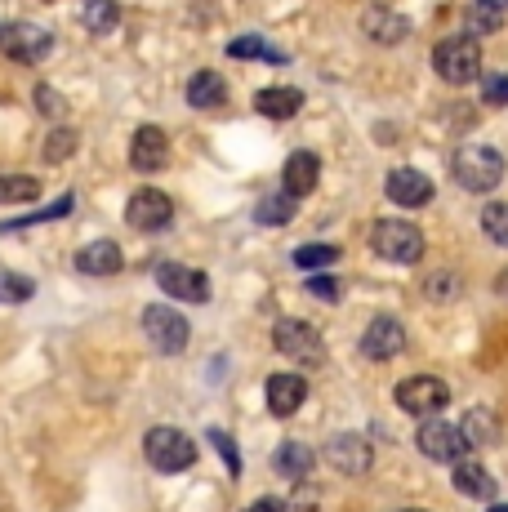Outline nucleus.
I'll return each instance as SVG.
<instances>
[{
    "label": "nucleus",
    "instance_id": "obj_1",
    "mask_svg": "<svg viewBox=\"0 0 508 512\" xmlns=\"http://www.w3.org/2000/svg\"><path fill=\"white\" fill-rule=\"evenodd\" d=\"M451 174L464 192H491L504 179V156L486 143H464L451 161Z\"/></svg>",
    "mask_w": 508,
    "mask_h": 512
},
{
    "label": "nucleus",
    "instance_id": "obj_2",
    "mask_svg": "<svg viewBox=\"0 0 508 512\" xmlns=\"http://www.w3.org/2000/svg\"><path fill=\"white\" fill-rule=\"evenodd\" d=\"M370 250L388 263H419L424 259V232L406 219H379L370 228Z\"/></svg>",
    "mask_w": 508,
    "mask_h": 512
},
{
    "label": "nucleus",
    "instance_id": "obj_3",
    "mask_svg": "<svg viewBox=\"0 0 508 512\" xmlns=\"http://www.w3.org/2000/svg\"><path fill=\"white\" fill-rule=\"evenodd\" d=\"M143 455L156 472H188L197 464V441L179 428H152L143 437Z\"/></svg>",
    "mask_w": 508,
    "mask_h": 512
},
{
    "label": "nucleus",
    "instance_id": "obj_4",
    "mask_svg": "<svg viewBox=\"0 0 508 512\" xmlns=\"http://www.w3.org/2000/svg\"><path fill=\"white\" fill-rule=\"evenodd\" d=\"M433 67L446 85H468L482 76V49H477L473 36H446L433 49Z\"/></svg>",
    "mask_w": 508,
    "mask_h": 512
},
{
    "label": "nucleus",
    "instance_id": "obj_5",
    "mask_svg": "<svg viewBox=\"0 0 508 512\" xmlns=\"http://www.w3.org/2000/svg\"><path fill=\"white\" fill-rule=\"evenodd\" d=\"M143 334H148V343L156 352H165V357H179L183 348H188V321H183V312L165 308V303H152V308H143Z\"/></svg>",
    "mask_w": 508,
    "mask_h": 512
},
{
    "label": "nucleus",
    "instance_id": "obj_6",
    "mask_svg": "<svg viewBox=\"0 0 508 512\" xmlns=\"http://www.w3.org/2000/svg\"><path fill=\"white\" fill-rule=\"evenodd\" d=\"M446 401H451V388H446L437 374H410V379L397 383V406L406 410V415H437V410H446Z\"/></svg>",
    "mask_w": 508,
    "mask_h": 512
},
{
    "label": "nucleus",
    "instance_id": "obj_7",
    "mask_svg": "<svg viewBox=\"0 0 508 512\" xmlns=\"http://www.w3.org/2000/svg\"><path fill=\"white\" fill-rule=\"evenodd\" d=\"M415 441H419V455H428L433 464H459L468 455V432L442 419H428Z\"/></svg>",
    "mask_w": 508,
    "mask_h": 512
},
{
    "label": "nucleus",
    "instance_id": "obj_8",
    "mask_svg": "<svg viewBox=\"0 0 508 512\" xmlns=\"http://www.w3.org/2000/svg\"><path fill=\"white\" fill-rule=\"evenodd\" d=\"M0 49H5L14 63H41V58L54 49V36H50V27L9 23V27H0Z\"/></svg>",
    "mask_w": 508,
    "mask_h": 512
},
{
    "label": "nucleus",
    "instance_id": "obj_9",
    "mask_svg": "<svg viewBox=\"0 0 508 512\" xmlns=\"http://www.w3.org/2000/svg\"><path fill=\"white\" fill-rule=\"evenodd\" d=\"M272 348L295 361H321V330L308 326V321L281 317L277 326H272Z\"/></svg>",
    "mask_w": 508,
    "mask_h": 512
},
{
    "label": "nucleus",
    "instance_id": "obj_10",
    "mask_svg": "<svg viewBox=\"0 0 508 512\" xmlns=\"http://www.w3.org/2000/svg\"><path fill=\"white\" fill-rule=\"evenodd\" d=\"M125 219L139 232H161V228H170V219H174V201L165 192H156V187H143V192L130 196Z\"/></svg>",
    "mask_w": 508,
    "mask_h": 512
},
{
    "label": "nucleus",
    "instance_id": "obj_11",
    "mask_svg": "<svg viewBox=\"0 0 508 512\" xmlns=\"http://www.w3.org/2000/svg\"><path fill=\"white\" fill-rule=\"evenodd\" d=\"M156 285H161L170 299H188V303L210 299V277L197 268H183V263H161V268H156Z\"/></svg>",
    "mask_w": 508,
    "mask_h": 512
},
{
    "label": "nucleus",
    "instance_id": "obj_12",
    "mask_svg": "<svg viewBox=\"0 0 508 512\" xmlns=\"http://www.w3.org/2000/svg\"><path fill=\"white\" fill-rule=\"evenodd\" d=\"M165 161H170V139H165L161 125H139L130 139V165L139 174H156L165 170Z\"/></svg>",
    "mask_w": 508,
    "mask_h": 512
},
{
    "label": "nucleus",
    "instance_id": "obj_13",
    "mask_svg": "<svg viewBox=\"0 0 508 512\" xmlns=\"http://www.w3.org/2000/svg\"><path fill=\"white\" fill-rule=\"evenodd\" d=\"M388 201L402 205V210H419V205L433 201V179L410 170V165H397V170L388 174Z\"/></svg>",
    "mask_w": 508,
    "mask_h": 512
},
{
    "label": "nucleus",
    "instance_id": "obj_14",
    "mask_svg": "<svg viewBox=\"0 0 508 512\" xmlns=\"http://www.w3.org/2000/svg\"><path fill=\"white\" fill-rule=\"evenodd\" d=\"M402 348H406V330H402V321H393V317H375L366 326V334H361V352H366L370 361H393Z\"/></svg>",
    "mask_w": 508,
    "mask_h": 512
},
{
    "label": "nucleus",
    "instance_id": "obj_15",
    "mask_svg": "<svg viewBox=\"0 0 508 512\" xmlns=\"http://www.w3.org/2000/svg\"><path fill=\"white\" fill-rule=\"evenodd\" d=\"M326 459L339 472H348V477H361V472L370 468V446L357 437V432H335V437L326 441Z\"/></svg>",
    "mask_w": 508,
    "mask_h": 512
},
{
    "label": "nucleus",
    "instance_id": "obj_16",
    "mask_svg": "<svg viewBox=\"0 0 508 512\" xmlns=\"http://www.w3.org/2000/svg\"><path fill=\"white\" fill-rule=\"evenodd\" d=\"M308 401V383L299 374H272L268 379V410L277 419H290Z\"/></svg>",
    "mask_w": 508,
    "mask_h": 512
},
{
    "label": "nucleus",
    "instance_id": "obj_17",
    "mask_svg": "<svg viewBox=\"0 0 508 512\" xmlns=\"http://www.w3.org/2000/svg\"><path fill=\"white\" fill-rule=\"evenodd\" d=\"M361 32L370 36L375 45H397V41H406V32H410V23L397 9H384V5H370L366 14H361Z\"/></svg>",
    "mask_w": 508,
    "mask_h": 512
},
{
    "label": "nucleus",
    "instance_id": "obj_18",
    "mask_svg": "<svg viewBox=\"0 0 508 512\" xmlns=\"http://www.w3.org/2000/svg\"><path fill=\"white\" fill-rule=\"evenodd\" d=\"M121 250H116V241H90L81 254H76V272H85V277H116L121 272Z\"/></svg>",
    "mask_w": 508,
    "mask_h": 512
},
{
    "label": "nucleus",
    "instance_id": "obj_19",
    "mask_svg": "<svg viewBox=\"0 0 508 512\" xmlns=\"http://www.w3.org/2000/svg\"><path fill=\"white\" fill-rule=\"evenodd\" d=\"M321 179V161L312 152H295L286 161V170H281V187H286L290 196H308L312 187Z\"/></svg>",
    "mask_w": 508,
    "mask_h": 512
},
{
    "label": "nucleus",
    "instance_id": "obj_20",
    "mask_svg": "<svg viewBox=\"0 0 508 512\" xmlns=\"http://www.w3.org/2000/svg\"><path fill=\"white\" fill-rule=\"evenodd\" d=\"M188 103L197 107V112H214V107L228 103V81H223L219 72H197L188 81Z\"/></svg>",
    "mask_w": 508,
    "mask_h": 512
},
{
    "label": "nucleus",
    "instance_id": "obj_21",
    "mask_svg": "<svg viewBox=\"0 0 508 512\" xmlns=\"http://www.w3.org/2000/svg\"><path fill=\"white\" fill-rule=\"evenodd\" d=\"M254 107H259L263 116H272V121H290V116L304 112V94L290 90V85H277V90H259Z\"/></svg>",
    "mask_w": 508,
    "mask_h": 512
},
{
    "label": "nucleus",
    "instance_id": "obj_22",
    "mask_svg": "<svg viewBox=\"0 0 508 512\" xmlns=\"http://www.w3.org/2000/svg\"><path fill=\"white\" fill-rule=\"evenodd\" d=\"M312 464H317V455H312V446H304V441H286V446H277V455H272V468L290 481L308 477Z\"/></svg>",
    "mask_w": 508,
    "mask_h": 512
},
{
    "label": "nucleus",
    "instance_id": "obj_23",
    "mask_svg": "<svg viewBox=\"0 0 508 512\" xmlns=\"http://www.w3.org/2000/svg\"><path fill=\"white\" fill-rule=\"evenodd\" d=\"M455 490L459 495H468V499H491L495 495V477L482 464H473V459H459L455 464Z\"/></svg>",
    "mask_w": 508,
    "mask_h": 512
},
{
    "label": "nucleus",
    "instance_id": "obj_24",
    "mask_svg": "<svg viewBox=\"0 0 508 512\" xmlns=\"http://www.w3.org/2000/svg\"><path fill=\"white\" fill-rule=\"evenodd\" d=\"M295 201H299V196H290V192L263 196V201L254 205V223H263V228H281V223L295 219Z\"/></svg>",
    "mask_w": 508,
    "mask_h": 512
},
{
    "label": "nucleus",
    "instance_id": "obj_25",
    "mask_svg": "<svg viewBox=\"0 0 508 512\" xmlns=\"http://www.w3.org/2000/svg\"><path fill=\"white\" fill-rule=\"evenodd\" d=\"M81 23L90 27L94 36H107L116 23H121V9H116V0H85V5H81Z\"/></svg>",
    "mask_w": 508,
    "mask_h": 512
},
{
    "label": "nucleus",
    "instance_id": "obj_26",
    "mask_svg": "<svg viewBox=\"0 0 508 512\" xmlns=\"http://www.w3.org/2000/svg\"><path fill=\"white\" fill-rule=\"evenodd\" d=\"M72 205H76V196L72 192H63L54 205H45V210H36V214H23V219H9V223H0V232H23V228H36V223H50V219H63V214H72Z\"/></svg>",
    "mask_w": 508,
    "mask_h": 512
},
{
    "label": "nucleus",
    "instance_id": "obj_27",
    "mask_svg": "<svg viewBox=\"0 0 508 512\" xmlns=\"http://www.w3.org/2000/svg\"><path fill=\"white\" fill-rule=\"evenodd\" d=\"M41 183L32 174H0V205H18V201H36Z\"/></svg>",
    "mask_w": 508,
    "mask_h": 512
},
{
    "label": "nucleus",
    "instance_id": "obj_28",
    "mask_svg": "<svg viewBox=\"0 0 508 512\" xmlns=\"http://www.w3.org/2000/svg\"><path fill=\"white\" fill-rule=\"evenodd\" d=\"M500 18H504V9L500 5H486V0H473V9H468V27H473L477 36L500 32Z\"/></svg>",
    "mask_w": 508,
    "mask_h": 512
},
{
    "label": "nucleus",
    "instance_id": "obj_29",
    "mask_svg": "<svg viewBox=\"0 0 508 512\" xmlns=\"http://www.w3.org/2000/svg\"><path fill=\"white\" fill-rule=\"evenodd\" d=\"M482 232L491 236L495 245H508V201H491L482 210Z\"/></svg>",
    "mask_w": 508,
    "mask_h": 512
},
{
    "label": "nucleus",
    "instance_id": "obj_30",
    "mask_svg": "<svg viewBox=\"0 0 508 512\" xmlns=\"http://www.w3.org/2000/svg\"><path fill=\"white\" fill-rule=\"evenodd\" d=\"M232 58H263V63H286V54H277V49H268L259 41V36H237V41L228 45Z\"/></svg>",
    "mask_w": 508,
    "mask_h": 512
},
{
    "label": "nucleus",
    "instance_id": "obj_31",
    "mask_svg": "<svg viewBox=\"0 0 508 512\" xmlns=\"http://www.w3.org/2000/svg\"><path fill=\"white\" fill-rule=\"evenodd\" d=\"M36 294L32 277H18V272H0V303H27Z\"/></svg>",
    "mask_w": 508,
    "mask_h": 512
},
{
    "label": "nucleus",
    "instance_id": "obj_32",
    "mask_svg": "<svg viewBox=\"0 0 508 512\" xmlns=\"http://www.w3.org/2000/svg\"><path fill=\"white\" fill-rule=\"evenodd\" d=\"M335 259H339V245H299L295 250L299 268H330Z\"/></svg>",
    "mask_w": 508,
    "mask_h": 512
},
{
    "label": "nucleus",
    "instance_id": "obj_33",
    "mask_svg": "<svg viewBox=\"0 0 508 512\" xmlns=\"http://www.w3.org/2000/svg\"><path fill=\"white\" fill-rule=\"evenodd\" d=\"M76 152V130H67V125H58V130L45 139V161H67V156Z\"/></svg>",
    "mask_w": 508,
    "mask_h": 512
},
{
    "label": "nucleus",
    "instance_id": "obj_34",
    "mask_svg": "<svg viewBox=\"0 0 508 512\" xmlns=\"http://www.w3.org/2000/svg\"><path fill=\"white\" fill-rule=\"evenodd\" d=\"M205 437H210V446H219V455H223V464H228L232 477H241V455H237V446H232L228 432H223V428H210Z\"/></svg>",
    "mask_w": 508,
    "mask_h": 512
},
{
    "label": "nucleus",
    "instance_id": "obj_35",
    "mask_svg": "<svg viewBox=\"0 0 508 512\" xmlns=\"http://www.w3.org/2000/svg\"><path fill=\"white\" fill-rule=\"evenodd\" d=\"M482 98H486V107H508V76H486L482 81Z\"/></svg>",
    "mask_w": 508,
    "mask_h": 512
},
{
    "label": "nucleus",
    "instance_id": "obj_36",
    "mask_svg": "<svg viewBox=\"0 0 508 512\" xmlns=\"http://www.w3.org/2000/svg\"><path fill=\"white\" fill-rule=\"evenodd\" d=\"M36 107H41L45 116H63L67 112V98H58L54 85H36Z\"/></svg>",
    "mask_w": 508,
    "mask_h": 512
},
{
    "label": "nucleus",
    "instance_id": "obj_37",
    "mask_svg": "<svg viewBox=\"0 0 508 512\" xmlns=\"http://www.w3.org/2000/svg\"><path fill=\"white\" fill-rule=\"evenodd\" d=\"M455 294H459V281L451 272H433L428 277V299H455Z\"/></svg>",
    "mask_w": 508,
    "mask_h": 512
},
{
    "label": "nucleus",
    "instance_id": "obj_38",
    "mask_svg": "<svg viewBox=\"0 0 508 512\" xmlns=\"http://www.w3.org/2000/svg\"><path fill=\"white\" fill-rule=\"evenodd\" d=\"M308 290L317 294V299H326V303H335V299H339V285H335V277H308Z\"/></svg>",
    "mask_w": 508,
    "mask_h": 512
},
{
    "label": "nucleus",
    "instance_id": "obj_39",
    "mask_svg": "<svg viewBox=\"0 0 508 512\" xmlns=\"http://www.w3.org/2000/svg\"><path fill=\"white\" fill-rule=\"evenodd\" d=\"M464 432H468V441H482V437H491V423H486V415H468Z\"/></svg>",
    "mask_w": 508,
    "mask_h": 512
},
{
    "label": "nucleus",
    "instance_id": "obj_40",
    "mask_svg": "<svg viewBox=\"0 0 508 512\" xmlns=\"http://www.w3.org/2000/svg\"><path fill=\"white\" fill-rule=\"evenodd\" d=\"M246 512H286V504H281V499H259V504H250Z\"/></svg>",
    "mask_w": 508,
    "mask_h": 512
},
{
    "label": "nucleus",
    "instance_id": "obj_41",
    "mask_svg": "<svg viewBox=\"0 0 508 512\" xmlns=\"http://www.w3.org/2000/svg\"><path fill=\"white\" fill-rule=\"evenodd\" d=\"M500 290H504V294H508V272H504V277H500Z\"/></svg>",
    "mask_w": 508,
    "mask_h": 512
},
{
    "label": "nucleus",
    "instance_id": "obj_42",
    "mask_svg": "<svg viewBox=\"0 0 508 512\" xmlns=\"http://www.w3.org/2000/svg\"><path fill=\"white\" fill-rule=\"evenodd\" d=\"M486 5H500V9H504V5H508V0H486Z\"/></svg>",
    "mask_w": 508,
    "mask_h": 512
},
{
    "label": "nucleus",
    "instance_id": "obj_43",
    "mask_svg": "<svg viewBox=\"0 0 508 512\" xmlns=\"http://www.w3.org/2000/svg\"><path fill=\"white\" fill-rule=\"evenodd\" d=\"M491 512H508V504H495V508H491Z\"/></svg>",
    "mask_w": 508,
    "mask_h": 512
},
{
    "label": "nucleus",
    "instance_id": "obj_44",
    "mask_svg": "<svg viewBox=\"0 0 508 512\" xmlns=\"http://www.w3.org/2000/svg\"><path fill=\"white\" fill-rule=\"evenodd\" d=\"M402 512H424V508H402Z\"/></svg>",
    "mask_w": 508,
    "mask_h": 512
},
{
    "label": "nucleus",
    "instance_id": "obj_45",
    "mask_svg": "<svg viewBox=\"0 0 508 512\" xmlns=\"http://www.w3.org/2000/svg\"><path fill=\"white\" fill-rule=\"evenodd\" d=\"M45 5H54V0H45Z\"/></svg>",
    "mask_w": 508,
    "mask_h": 512
}]
</instances>
